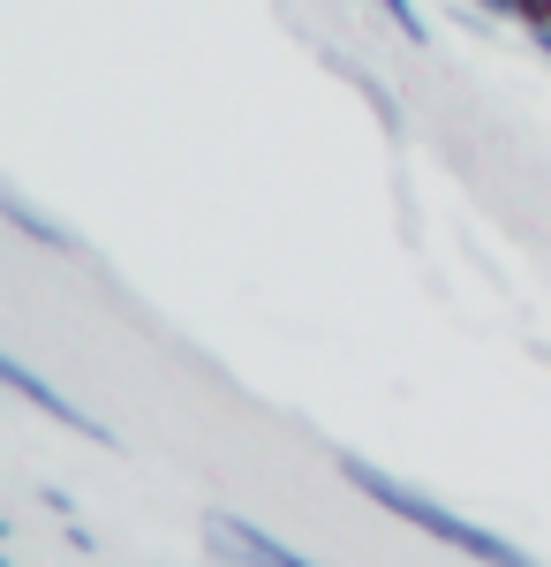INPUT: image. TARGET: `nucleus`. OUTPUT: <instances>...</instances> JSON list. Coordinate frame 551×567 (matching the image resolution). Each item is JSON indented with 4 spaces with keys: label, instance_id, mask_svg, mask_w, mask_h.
<instances>
[{
    "label": "nucleus",
    "instance_id": "1",
    "mask_svg": "<svg viewBox=\"0 0 551 567\" xmlns=\"http://www.w3.org/2000/svg\"><path fill=\"white\" fill-rule=\"evenodd\" d=\"M340 477L355 484L371 507H385L393 523H408V529H424V537H438V545H454V553H461V560H476V567H544L537 553H521L513 537H499V529H484V523H468V515H454L446 499H430L424 484L393 477V470L363 462V454H340Z\"/></svg>",
    "mask_w": 551,
    "mask_h": 567
},
{
    "label": "nucleus",
    "instance_id": "2",
    "mask_svg": "<svg viewBox=\"0 0 551 567\" xmlns=\"http://www.w3.org/2000/svg\"><path fill=\"white\" fill-rule=\"evenodd\" d=\"M205 545H212L227 567H325V560H310L302 545L272 537V529L250 523V515H227V507H212V515H205Z\"/></svg>",
    "mask_w": 551,
    "mask_h": 567
},
{
    "label": "nucleus",
    "instance_id": "3",
    "mask_svg": "<svg viewBox=\"0 0 551 567\" xmlns=\"http://www.w3.org/2000/svg\"><path fill=\"white\" fill-rule=\"evenodd\" d=\"M0 379H8V386L23 393L31 409H45L53 424H69V432H76V439H91V446H114V432H106V424H98L91 409H76V401H69V393H61V386H45V379H39V371H31V363H23V355H0Z\"/></svg>",
    "mask_w": 551,
    "mask_h": 567
},
{
    "label": "nucleus",
    "instance_id": "4",
    "mask_svg": "<svg viewBox=\"0 0 551 567\" xmlns=\"http://www.w3.org/2000/svg\"><path fill=\"white\" fill-rule=\"evenodd\" d=\"M0 213L15 219V227H23V235H31L39 250H76V227H61V219H53V213H39V205H31V197H23L15 182L0 189Z\"/></svg>",
    "mask_w": 551,
    "mask_h": 567
},
{
    "label": "nucleus",
    "instance_id": "5",
    "mask_svg": "<svg viewBox=\"0 0 551 567\" xmlns=\"http://www.w3.org/2000/svg\"><path fill=\"white\" fill-rule=\"evenodd\" d=\"M378 16H385V23H393L408 45H430V23H424V8H416V0H378Z\"/></svg>",
    "mask_w": 551,
    "mask_h": 567
},
{
    "label": "nucleus",
    "instance_id": "6",
    "mask_svg": "<svg viewBox=\"0 0 551 567\" xmlns=\"http://www.w3.org/2000/svg\"><path fill=\"white\" fill-rule=\"evenodd\" d=\"M468 8H484V16H507V23H551V0H468Z\"/></svg>",
    "mask_w": 551,
    "mask_h": 567
}]
</instances>
